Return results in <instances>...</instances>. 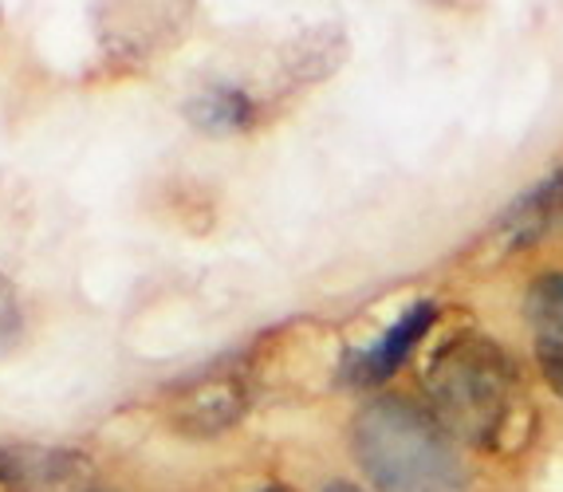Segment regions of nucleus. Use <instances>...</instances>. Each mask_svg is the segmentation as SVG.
<instances>
[{
    "label": "nucleus",
    "instance_id": "obj_12",
    "mask_svg": "<svg viewBox=\"0 0 563 492\" xmlns=\"http://www.w3.org/2000/svg\"><path fill=\"white\" fill-rule=\"evenodd\" d=\"M323 492H363V489H358V484H351V481H331Z\"/></svg>",
    "mask_w": 563,
    "mask_h": 492
},
{
    "label": "nucleus",
    "instance_id": "obj_2",
    "mask_svg": "<svg viewBox=\"0 0 563 492\" xmlns=\"http://www.w3.org/2000/svg\"><path fill=\"white\" fill-rule=\"evenodd\" d=\"M426 390L453 434L470 441H488L505 417L512 367L497 343L481 335H457L433 350L426 367Z\"/></svg>",
    "mask_w": 563,
    "mask_h": 492
},
{
    "label": "nucleus",
    "instance_id": "obj_9",
    "mask_svg": "<svg viewBox=\"0 0 563 492\" xmlns=\"http://www.w3.org/2000/svg\"><path fill=\"white\" fill-rule=\"evenodd\" d=\"M525 320L532 327L536 347H563V272L540 276L528 288Z\"/></svg>",
    "mask_w": 563,
    "mask_h": 492
},
{
    "label": "nucleus",
    "instance_id": "obj_6",
    "mask_svg": "<svg viewBox=\"0 0 563 492\" xmlns=\"http://www.w3.org/2000/svg\"><path fill=\"white\" fill-rule=\"evenodd\" d=\"M563 228V174L540 181L536 190L517 198V205L500 217V237L508 245H536Z\"/></svg>",
    "mask_w": 563,
    "mask_h": 492
},
{
    "label": "nucleus",
    "instance_id": "obj_10",
    "mask_svg": "<svg viewBox=\"0 0 563 492\" xmlns=\"http://www.w3.org/2000/svg\"><path fill=\"white\" fill-rule=\"evenodd\" d=\"M20 327H24V308H20L16 284L0 272V347H9L20 335Z\"/></svg>",
    "mask_w": 563,
    "mask_h": 492
},
{
    "label": "nucleus",
    "instance_id": "obj_1",
    "mask_svg": "<svg viewBox=\"0 0 563 492\" xmlns=\"http://www.w3.org/2000/svg\"><path fill=\"white\" fill-rule=\"evenodd\" d=\"M351 454L378 492H461L465 465L433 422L402 398H378L351 422Z\"/></svg>",
    "mask_w": 563,
    "mask_h": 492
},
{
    "label": "nucleus",
    "instance_id": "obj_4",
    "mask_svg": "<svg viewBox=\"0 0 563 492\" xmlns=\"http://www.w3.org/2000/svg\"><path fill=\"white\" fill-rule=\"evenodd\" d=\"M186 119L194 131L213 134V138H229V134L253 131L256 119H261V107L256 99L233 83H213L201 87L198 96L186 103Z\"/></svg>",
    "mask_w": 563,
    "mask_h": 492
},
{
    "label": "nucleus",
    "instance_id": "obj_3",
    "mask_svg": "<svg viewBox=\"0 0 563 492\" xmlns=\"http://www.w3.org/2000/svg\"><path fill=\"white\" fill-rule=\"evenodd\" d=\"M433 323H438V303L433 300L410 303L371 347L351 350L347 370H343L347 382H355V387H378V382H386L406 359H410L413 347L433 332Z\"/></svg>",
    "mask_w": 563,
    "mask_h": 492
},
{
    "label": "nucleus",
    "instance_id": "obj_8",
    "mask_svg": "<svg viewBox=\"0 0 563 492\" xmlns=\"http://www.w3.org/2000/svg\"><path fill=\"white\" fill-rule=\"evenodd\" d=\"M241 414H244V390L229 379V382H217V387L198 390L194 398H186L178 406V429L209 437V434L229 429Z\"/></svg>",
    "mask_w": 563,
    "mask_h": 492
},
{
    "label": "nucleus",
    "instance_id": "obj_5",
    "mask_svg": "<svg viewBox=\"0 0 563 492\" xmlns=\"http://www.w3.org/2000/svg\"><path fill=\"white\" fill-rule=\"evenodd\" d=\"M79 469L76 454L40 449V445H9L0 449V489L9 492H47L64 484Z\"/></svg>",
    "mask_w": 563,
    "mask_h": 492
},
{
    "label": "nucleus",
    "instance_id": "obj_13",
    "mask_svg": "<svg viewBox=\"0 0 563 492\" xmlns=\"http://www.w3.org/2000/svg\"><path fill=\"white\" fill-rule=\"evenodd\" d=\"M261 492H284V489H276V484H273V489H261Z\"/></svg>",
    "mask_w": 563,
    "mask_h": 492
},
{
    "label": "nucleus",
    "instance_id": "obj_11",
    "mask_svg": "<svg viewBox=\"0 0 563 492\" xmlns=\"http://www.w3.org/2000/svg\"><path fill=\"white\" fill-rule=\"evenodd\" d=\"M536 359H540V370H544L548 387L563 398V347H536Z\"/></svg>",
    "mask_w": 563,
    "mask_h": 492
},
{
    "label": "nucleus",
    "instance_id": "obj_7",
    "mask_svg": "<svg viewBox=\"0 0 563 492\" xmlns=\"http://www.w3.org/2000/svg\"><path fill=\"white\" fill-rule=\"evenodd\" d=\"M343 52H347V44H343V36L331 24H323L316 32H300L284 48V76H288L291 87L320 83V79H328L331 71L343 67Z\"/></svg>",
    "mask_w": 563,
    "mask_h": 492
}]
</instances>
